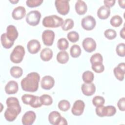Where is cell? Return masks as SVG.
Masks as SVG:
<instances>
[{"mask_svg": "<svg viewBox=\"0 0 125 125\" xmlns=\"http://www.w3.org/2000/svg\"><path fill=\"white\" fill-rule=\"evenodd\" d=\"M75 10L77 13L80 15H84L87 11V7L85 2L81 0H78L77 1L75 6Z\"/></svg>", "mask_w": 125, "mask_h": 125, "instance_id": "obj_21", "label": "cell"}, {"mask_svg": "<svg viewBox=\"0 0 125 125\" xmlns=\"http://www.w3.org/2000/svg\"><path fill=\"white\" fill-rule=\"evenodd\" d=\"M104 35L107 39L111 40L116 37L117 33L115 30L112 29H107L104 32Z\"/></svg>", "mask_w": 125, "mask_h": 125, "instance_id": "obj_36", "label": "cell"}, {"mask_svg": "<svg viewBox=\"0 0 125 125\" xmlns=\"http://www.w3.org/2000/svg\"><path fill=\"white\" fill-rule=\"evenodd\" d=\"M2 45L4 48L9 49L14 45V42L10 41L7 37L6 33H3L0 37Z\"/></svg>", "mask_w": 125, "mask_h": 125, "instance_id": "obj_24", "label": "cell"}, {"mask_svg": "<svg viewBox=\"0 0 125 125\" xmlns=\"http://www.w3.org/2000/svg\"><path fill=\"white\" fill-rule=\"evenodd\" d=\"M55 4L57 11L60 14L65 15L68 13L70 9L69 0H56Z\"/></svg>", "mask_w": 125, "mask_h": 125, "instance_id": "obj_6", "label": "cell"}, {"mask_svg": "<svg viewBox=\"0 0 125 125\" xmlns=\"http://www.w3.org/2000/svg\"><path fill=\"white\" fill-rule=\"evenodd\" d=\"M63 19L55 15L45 17L42 20V25L45 27L57 28L62 26L63 23Z\"/></svg>", "mask_w": 125, "mask_h": 125, "instance_id": "obj_3", "label": "cell"}, {"mask_svg": "<svg viewBox=\"0 0 125 125\" xmlns=\"http://www.w3.org/2000/svg\"><path fill=\"white\" fill-rule=\"evenodd\" d=\"M36 96L30 94H24L21 97L22 102L25 104H29L32 103Z\"/></svg>", "mask_w": 125, "mask_h": 125, "instance_id": "obj_37", "label": "cell"}, {"mask_svg": "<svg viewBox=\"0 0 125 125\" xmlns=\"http://www.w3.org/2000/svg\"><path fill=\"white\" fill-rule=\"evenodd\" d=\"M10 2L13 4H16L19 2V0H10Z\"/></svg>", "mask_w": 125, "mask_h": 125, "instance_id": "obj_49", "label": "cell"}, {"mask_svg": "<svg viewBox=\"0 0 125 125\" xmlns=\"http://www.w3.org/2000/svg\"><path fill=\"white\" fill-rule=\"evenodd\" d=\"M83 49L87 52L91 53L96 48V42L92 38L88 37L85 38L82 42Z\"/></svg>", "mask_w": 125, "mask_h": 125, "instance_id": "obj_9", "label": "cell"}, {"mask_svg": "<svg viewBox=\"0 0 125 125\" xmlns=\"http://www.w3.org/2000/svg\"><path fill=\"white\" fill-rule=\"evenodd\" d=\"M116 112V109L115 106L112 105H108L104 106V117H110L114 115Z\"/></svg>", "mask_w": 125, "mask_h": 125, "instance_id": "obj_31", "label": "cell"}, {"mask_svg": "<svg viewBox=\"0 0 125 125\" xmlns=\"http://www.w3.org/2000/svg\"><path fill=\"white\" fill-rule=\"evenodd\" d=\"M36 118L35 113L33 111H28L26 112L22 117L21 122L23 125H32Z\"/></svg>", "mask_w": 125, "mask_h": 125, "instance_id": "obj_11", "label": "cell"}, {"mask_svg": "<svg viewBox=\"0 0 125 125\" xmlns=\"http://www.w3.org/2000/svg\"><path fill=\"white\" fill-rule=\"evenodd\" d=\"M96 22L95 18L90 15H88L84 17L81 21V25L82 27L86 30H91L96 26Z\"/></svg>", "mask_w": 125, "mask_h": 125, "instance_id": "obj_7", "label": "cell"}, {"mask_svg": "<svg viewBox=\"0 0 125 125\" xmlns=\"http://www.w3.org/2000/svg\"><path fill=\"white\" fill-rule=\"evenodd\" d=\"M123 22L122 18L119 15H115L113 16L110 21V24L115 27L120 26Z\"/></svg>", "mask_w": 125, "mask_h": 125, "instance_id": "obj_29", "label": "cell"}, {"mask_svg": "<svg viewBox=\"0 0 125 125\" xmlns=\"http://www.w3.org/2000/svg\"><path fill=\"white\" fill-rule=\"evenodd\" d=\"M91 65L92 69L96 73H100L103 72L104 70V66L103 64V63H97Z\"/></svg>", "mask_w": 125, "mask_h": 125, "instance_id": "obj_40", "label": "cell"}, {"mask_svg": "<svg viewBox=\"0 0 125 125\" xmlns=\"http://www.w3.org/2000/svg\"><path fill=\"white\" fill-rule=\"evenodd\" d=\"M104 106L103 105L96 106V108L95 109L96 114L100 117H104Z\"/></svg>", "mask_w": 125, "mask_h": 125, "instance_id": "obj_43", "label": "cell"}, {"mask_svg": "<svg viewBox=\"0 0 125 125\" xmlns=\"http://www.w3.org/2000/svg\"><path fill=\"white\" fill-rule=\"evenodd\" d=\"M27 48L28 52L34 54L37 53L41 49V46L40 42L37 40H30L27 44Z\"/></svg>", "mask_w": 125, "mask_h": 125, "instance_id": "obj_14", "label": "cell"}, {"mask_svg": "<svg viewBox=\"0 0 125 125\" xmlns=\"http://www.w3.org/2000/svg\"><path fill=\"white\" fill-rule=\"evenodd\" d=\"M24 55V48L22 45H17L13 49L10 54V60L12 62L15 63H20L22 61Z\"/></svg>", "mask_w": 125, "mask_h": 125, "instance_id": "obj_4", "label": "cell"}, {"mask_svg": "<svg viewBox=\"0 0 125 125\" xmlns=\"http://www.w3.org/2000/svg\"><path fill=\"white\" fill-rule=\"evenodd\" d=\"M40 101L43 105H50L53 103L52 97L48 94H43L40 97Z\"/></svg>", "mask_w": 125, "mask_h": 125, "instance_id": "obj_30", "label": "cell"}, {"mask_svg": "<svg viewBox=\"0 0 125 125\" xmlns=\"http://www.w3.org/2000/svg\"><path fill=\"white\" fill-rule=\"evenodd\" d=\"M117 106L120 110L124 111L125 110V99L123 97L119 99L117 103Z\"/></svg>", "mask_w": 125, "mask_h": 125, "instance_id": "obj_44", "label": "cell"}, {"mask_svg": "<svg viewBox=\"0 0 125 125\" xmlns=\"http://www.w3.org/2000/svg\"><path fill=\"white\" fill-rule=\"evenodd\" d=\"M120 36L121 38H122L123 39H125V27H124L120 31Z\"/></svg>", "mask_w": 125, "mask_h": 125, "instance_id": "obj_48", "label": "cell"}, {"mask_svg": "<svg viewBox=\"0 0 125 125\" xmlns=\"http://www.w3.org/2000/svg\"><path fill=\"white\" fill-rule=\"evenodd\" d=\"M68 46V42L65 38H61L59 39L57 42V47L60 50L62 51H64L65 50L67 49Z\"/></svg>", "mask_w": 125, "mask_h": 125, "instance_id": "obj_28", "label": "cell"}, {"mask_svg": "<svg viewBox=\"0 0 125 125\" xmlns=\"http://www.w3.org/2000/svg\"><path fill=\"white\" fill-rule=\"evenodd\" d=\"M53 57V52L49 48L43 49L40 53L41 59L45 62L50 61Z\"/></svg>", "mask_w": 125, "mask_h": 125, "instance_id": "obj_22", "label": "cell"}, {"mask_svg": "<svg viewBox=\"0 0 125 125\" xmlns=\"http://www.w3.org/2000/svg\"><path fill=\"white\" fill-rule=\"evenodd\" d=\"M97 14L99 19L105 20L107 19L110 14V9L104 5L101 6L98 10Z\"/></svg>", "mask_w": 125, "mask_h": 125, "instance_id": "obj_20", "label": "cell"}, {"mask_svg": "<svg viewBox=\"0 0 125 125\" xmlns=\"http://www.w3.org/2000/svg\"><path fill=\"white\" fill-rule=\"evenodd\" d=\"M18 84L15 81H9L4 88L5 92L9 95L16 94L18 92Z\"/></svg>", "mask_w": 125, "mask_h": 125, "instance_id": "obj_16", "label": "cell"}, {"mask_svg": "<svg viewBox=\"0 0 125 125\" xmlns=\"http://www.w3.org/2000/svg\"><path fill=\"white\" fill-rule=\"evenodd\" d=\"M91 64L97 63H102L103 59L102 55L100 53H96L92 55L90 59Z\"/></svg>", "mask_w": 125, "mask_h": 125, "instance_id": "obj_33", "label": "cell"}, {"mask_svg": "<svg viewBox=\"0 0 125 125\" xmlns=\"http://www.w3.org/2000/svg\"><path fill=\"white\" fill-rule=\"evenodd\" d=\"M42 40L44 45L51 46L53 44L55 38V33L51 30H45L42 33Z\"/></svg>", "mask_w": 125, "mask_h": 125, "instance_id": "obj_8", "label": "cell"}, {"mask_svg": "<svg viewBox=\"0 0 125 125\" xmlns=\"http://www.w3.org/2000/svg\"><path fill=\"white\" fill-rule=\"evenodd\" d=\"M125 0H118V3H119V4L121 8H123V9H125Z\"/></svg>", "mask_w": 125, "mask_h": 125, "instance_id": "obj_47", "label": "cell"}, {"mask_svg": "<svg viewBox=\"0 0 125 125\" xmlns=\"http://www.w3.org/2000/svg\"><path fill=\"white\" fill-rule=\"evenodd\" d=\"M84 107L85 104L83 101L78 100L74 102L71 109V112L75 116H80L83 113Z\"/></svg>", "mask_w": 125, "mask_h": 125, "instance_id": "obj_10", "label": "cell"}, {"mask_svg": "<svg viewBox=\"0 0 125 125\" xmlns=\"http://www.w3.org/2000/svg\"><path fill=\"white\" fill-rule=\"evenodd\" d=\"M6 35L7 38L11 41L14 42L17 39L19 34L15 26L9 25L6 28Z\"/></svg>", "mask_w": 125, "mask_h": 125, "instance_id": "obj_18", "label": "cell"}, {"mask_svg": "<svg viewBox=\"0 0 125 125\" xmlns=\"http://www.w3.org/2000/svg\"><path fill=\"white\" fill-rule=\"evenodd\" d=\"M82 79L85 83H91L94 79V74L90 71H84L82 75Z\"/></svg>", "mask_w": 125, "mask_h": 125, "instance_id": "obj_26", "label": "cell"}, {"mask_svg": "<svg viewBox=\"0 0 125 125\" xmlns=\"http://www.w3.org/2000/svg\"><path fill=\"white\" fill-rule=\"evenodd\" d=\"M6 104L7 108L4 112V117L7 121L13 122L21 110L19 101L17 98L11 97L7 99Z\"/></svg>", "mask_w": 125, "mask_h": 125, "instance_id": "obj_1", "label": "cell"}, {"mask_svg": "<svg viewBox=\"0 0 125 125\" xmlns=\"http://www.w3.org/2000/svg\"><path fill=\"white\" fill-rule=\"evenodd\" d=\"M58 107L62 111H66L70 107V103L67 100H62L59 102L58 104Z\"/></svg>", "mask_w": 125, "mask_h": 125, "instance_id": "obj_34", "label": "cell"}, {"mask_svg": "<svg viewBox=\"0 0 125 125\" xmlns=\"http://www.w3.org/2000/svg\"><path fill=\"white\" fill-rule=\"evenodd\" d=\"M60 113L57 111L51 112L48 115V121L49 123L53 125H59L62 119Z\"/></svg>", "mask_w": 125, "mask_h": 125, "instance_id": "obj_19", "label": "cell"}, {"mask_svg": "<svg viewBox=\"0 0 125 125\" xmlns=\"http://www.w3.org/2000/svg\"><path fill=\"white\" fill-rule=\"evenodd\" d=\"M40 80V76L38 73L35 72L29 73L21 81V87L25 91L35 92L38 89Z\"/></svg>", "mask_w": 125, "mask_h": 125, "instance_id": "obj_2", "label": "cell"}, {"mask_svg": "<svg viewBox=\"0 0 125 125\" xmlns=\"http://www.w3.org/2000/svg\"><path fill=\"white\" fill-rule=\"evenodd\" d=\"M11 75L15 78H19L22 75V69L17 66H14L11 68L10 70Z\"/></svg>", "mask_w": 125, "mask_h": 125, "instance_id": "obj_25", "label": "cell"}, {"mask_svg": "<svg viewBox=\"0 0 125 125\" xmlns=\"http://www.w3.org/2000/svg\"><path fill=\"white\" fill-rule=\"evenodd\" d=\"M81 89L83 93L87 96L92 95L96 91V87L94 83H84L82 84Z\"/></svg>", "mask_w": 125, "mask_h": 125, "instance_id": "obj_15", "label": "cell"}, {"mask_svg": "<svg viewBox=\"0 0 125 125\" xmlns=\"http://www.w3.org/2000/svg\"><path fill=\"white\" fill-rule=\"evenodd\" d=\"M41 14L38 10H33L30 11L26 16V22L31 26L37 25L40 21Z\"/></svg>", "mask_w": 125, "mask_h": 125, "instance_id": "obj_5", "label": "cell"}, {"mask_svg": "<svg viewBox=\"0 0 125 125\" xmlns=\"http://www.w3.org/2000/svg\"><path fill=\"white\" fill-rule=\"evenodd\" d=\"M42 104L40 101V97L36 96L35 98H34V100L32 102V103L30 104V106L33 108H38L41 107L42 105Z\"/></svg>", "mask_w": 125, "mask_h": 125, "instance_id": "obj_42", "label": "cell"}, {"mask_svg": "<svg viewBox=\"0 0 125 125\" xmlns=\"http://www.w3.org/2000/svg\"><path fill=\"white\" fill-rule=\"evenodd\" d=\"M55 81L51 76L47 75L44 76L41 82V85L42 88L45 90L51 89L54 85Z\"/></svg>", "mask_w": 125, "mask_h": 125, "instance_id": "obj_12", "label": "cell"}, {"mask_svg": "<svg viewBox=\"0 0 125 125\" xmlns=\"http://www.w3.org/2000/svg\"><path fill=\"white\" fill-rule=\"evenodd\" d=\"M67 125V121L66 120L63 118V117H62V119H61V120L60 122V124H59V125Z\"/></svg>", "mask_w": 125, "mask_h": 125, "instance_id": "obj_46", "label": "cell"}, {"mask_svg": "<svg viewBox=\"0 0 125 125\" xmlns=\"http://www.w3.org/2000/svg\"><path fill=\"white\" fill-rule=\"evenodd\" d=\"M74 26V21L71 19H67L62 25V28L63 31H68L72 29Z\"/></svg>", "mask_w": 125, "mask_h": 125, "instance_id": "obj_32", "label": "cell"}, {"mask_svg": "<svg viewBox=\"0 0 125 125\" xmlns=\"http://www.w3.org/2000/svg\"><path fill=\"white\" fill-rule=\"evenodd\" d=\"M117 55L120 57L125 56V44L124 43H121L117 45L116 48Z\"/></svg>", "mask_w": 125, "mask_h": 125, "instance_id": "obj_39", "label": "cell"}, {"mask_svg": "<svg viewBox=\"0 0 125 125\" xmlns=\"http://www.w3.org/2000/svg\"><path fill=\"white\" fill-rule=\"evenodd\" d=\"M42 2V0H28L26 1V4L28 7L32 8L39 6Z\"/></svg>", "mask_w": 125, "mask_h": 125, "instance_id": "obj_41", "label": "cell"}, {"mask_svg": "<svg viewBox=\"0 0 125 125\" xmlns=\"http://www.w3.org/2000/svg\"><path fill=\"white\" fill-rule=\"evenodd\" d=\"M104 102L105 100L104 97L100 96H96L92 99V104L96 107L104 105Z\"/></svg>", "mask_w": 125, "mask_h": 125, "instance_id": "obj_38", "label": "cell"}, {"mask_svg": "<svg viewBox=\"0 0 125 125\" xmlns=\"http://www.w3.org/2000/svg\"><path fill=\"white\" fill-rule=\"evenodd\" d=\"M115 2H116V1L115 0H105L104 1V6H105L108 8L112 7L115 4Z\"/></svg>", "mask_w": 125, "mask_h": 125, "instance_id": "obj_45", "label": "cell"}, {"mask_svg": "<svg viewBox=\"0 0 125 125\" xmlns=\"http://www.w3.org/2000/svg\"><path fill=\"white\" fill-rule=\"evenodd\" d=\"M67 37L69 41L72 42H76L79 40V34L74 31L68 32Z\"/></svg>", "mask_w": 125, "mask_h": 125, "instance_id": "obj_35", "label": "cell"}, {"mask_svg": "<svg viewBox=\"0 0 125 125\" xmlns=\"http://www.w3.org/2000/svg\"><path fill=\"white\" fill-rule=\"evenodd\" d=\"M125 64L124 62H121L114 68L113 72L116 78L119 81H122L125 78Z\"/></svg>", "mask_w": 125, "mask_h": 125, "instance_id": "obj_13", "label": "cell"}, {"mask_svg": "<svg viewBox=\"0 0 125 125\" xmlns=\"http://www.w3.org/2000/svg\"><path fill=\"white\" fill-rule=\"evenodd\" d=\"M57 60L61 64L66 63L69 60V55L65 51H61L57 55Z\"/></svg>", "mask_w": 125, "mask_h": 125, "instance_id": "obj_23", "label": "cell"}, {"mask_svg": "<svg viewBox=\"0 0 125 125\" xmlns=\"http://www.w3.org/2000/svg\"><path fill=\"white\" fill-rule=\"evenodd\" d=\"M26 14V10L24 7L18 6L14 9L12 13V18L16 20L22 19Z\"/></svg>", "mask_w": 125, "mask_h": 125, "instance_id": "obj_17", "label": "cell"}, {"mask_svg": "<svg viewBox=\"0 0 125 125\" xmlns=\"http://www.w3.org/2000/svg\"><path fill=\"white\" fill-rule=\"evenodd\" d=\"M70 54L72 57L77 58L81 54V49L79 45L77 44L73 45L70 49Z\"/></svg>", "mask_w": 125, "mask_h": 125, "instance_id": "obj_27", "label": "cell"}]
</instances>
